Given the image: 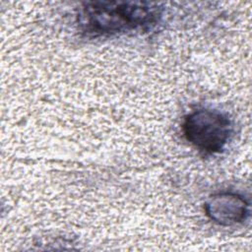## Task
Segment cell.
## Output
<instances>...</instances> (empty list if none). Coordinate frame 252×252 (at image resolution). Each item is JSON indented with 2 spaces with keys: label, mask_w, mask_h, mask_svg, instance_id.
Here are the masks:
<instances>
[{
  "label": "cell",
  "mask_w": 252,
  "mask_h": 252,
  "mask_svg": "<svg viewBox=\"0 0 252 252\" xmlns=\"http://www.w3.org/2000/svg\"><path fill=\"white\" fill-rule=\"evenodd\" d=\"M160 8L145 2H90L79 9L78 25L90 36L109 35L156 25Z\"/></svg>",
  "instance_id": "1"
},
{
  "label": "cell",
  "mask_w": 252,
  "mask_h": 252,
  "mask_svg": "<svg viewBox=\"0 0 252 252\" xmlns=\"http://www.w3.org/2000/svg\"><path fill=\"white\" fill-rule=\"evenodd\" d=\"M186 140L207 154L220 152L232 133L230 118L215 109H199L186 116L183 123Z\"/></svg>",
  "instance_id": "2"
},
{
  "label": "cell",
  "mask_w": 252,
  "mask_h": 252,
  "mask_svg": "<svg viewBox=\"0 0 252 252\" xmlns=\"http://www.w3.org/2000/svg\"><path fill=\"white\" fill-rule=\"evenodd\" d=\"M207 216L220 225H232L245 220L249 215V203L233 192L212 195L205 203Z\"/></svg>",
  "instance_id": "3"
}]
</instances>
